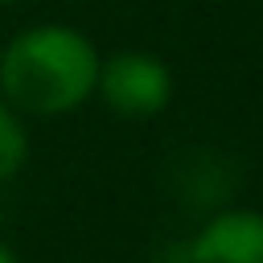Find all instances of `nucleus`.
<instances>
[{"instance_id":"nucleus-3","label":"nucleus","mask_w":263,"mask_h":263,"mask_svg":"<svg viewBox=\"0 0 263 263\" xmlns=\"http://www.w3.org/2000/svg\"><path fill=\"white\" fill-rule=\"evenodd\" d=\"M189 263H263V214L222 210L185 247Z\"/></svg>"},{"instance_id":"nucleus-5","label":"nucleus","mask_w":263,"mask_h":263,"mask_svg":"<svg viewBox=\"0 0 263 263\" xmlns=\"http://www.w3.org/2000/svg\"><path fill=\"white\" fill-rule=\"evenodd\" d=\"M0 263H21V259H16V251H12L8 242H0Z\"/></svg>"},{"instance_id":"nucleus-1","label":"nucleus","mask_w":263,"mask_h":263,"mask_svg":"<svg viewBox=\"0 0 263 263\" xmlns=\"http://www.w3.org/2000/svg\"><path fill=\"white\" fill-rule=\"evenodd\" d=\"M99 45L74 25H29L0 45V99L25 119H62L95 99Z\"/></svg>"},{"instance_id":"nucleus-2","label":"nucleus","mask_w":263,"mask_h":263,"mask_svg":"<svg viewBox=\"0 0 263 263\" xmlns=\"http://www.w3.org/2000/svg\"><path fill=\"white\" fill-rule=\"evenodd\" d=\"M95 95L119 119H156L173 103V70L148 49H119L99 62Z\"/></svg>"},{"instance_id":"nucleus-4","label":"nucleus","mask_w":263,"mask_h":263,"mask_svg":"<svg viewBox=\"0 0 263 263\" xmlns=\"http://www.w3.org/2000/svg\"><path fill=\"white\" fill-rule=\"evenodd\" d=\"M25 164H29V127H25V115H16L0 99V185L12 181Z\"/></svg>"},{"instance_id":"nucleus-6","label":"nucleus","mask_w":263,"mask_h":263,"mask_svg":"<svg viewBox=\"0 0 263 263\" xmlns=\"http://www.w3.org/2000/svg\"><path fill=\"white\" fill-rule=\"evenodd\" d=\"M0 4H16V0H0Z\"/></svg>"}]
</instances>
